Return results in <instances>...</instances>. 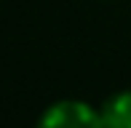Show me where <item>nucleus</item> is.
I'll use <instances>...</instances> for the list:
<instances>
[{
  "instance_id": "f03ea898",
  "label": "nucleus",
  "mask_w": 131,
  "mask_h": 128,
  "mask_svg": "<svg viewBox=\"0 0 131 128\" xmlns=\"http://www.w3.org/2000/svg\"><path fill=\"white\" fill-rule=\"evenodd\" d=\"M104 128H131V91H118L99 109Z\"/></svg>"
},
{
  "instance_id": "f257e3e1",
  "label": "nucleus",
  "mask_w": 131,
  "mask_h": 128,
  "mask_svg": "<svg viewBox=\"0 0 131 128\" xmlns=\"http://www.w3.org/2000/svg\"><path fill=\"white\" fill-rule=\"evenodd\" d=\"M35 128H104L102 112L78 99H62L38 118Z\"/></svg>"
}]
</instances>
